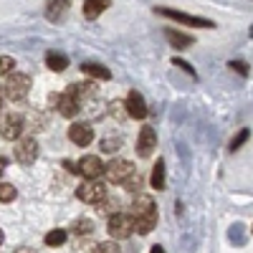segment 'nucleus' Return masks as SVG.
I'll return each mask as SVG.
<instances>
[{
  "label": "nucleus",
  "instance_id": "obj_15",
  "mask_svg": "<svg viewBox=\"0 0 253 253\" xmlns=\"http://www.w3.org/2000/svg\"><path fill=\"white\" fill-rule=\"evenodd\" d=\"M71 5V0H48V5H46V18L51 20V23H56V20H61L63 15H66Z\"/></svg>",
  "mask_w": 253,
  "mask_h": 253
},
{
  "label": "nucleus",
  "instance_id": "obj_34",
  "mask_svg": "<svg viewBox=\"0 0 253 253\" xmlns=\"http://www.w3.org/2000/svg\"><path fill=\"white\" fill-rule=\"evenodd\" d=\"M5 165H8L5 157H0V177H3V172H5Z\"/></svg>",
  "mask_w": 253,
  "mask_h": 253
},
{
  "label": "nucleus",
  "instance_id": "obj_14",
  "mask_svg": "<svg viewBox=\"0 0 253 253\" xmlns=\"http://www.w3.org/2000/svg\"><path fill=\"white\" fill-rule=\"evenodd\" d=\"M109 5H112V0H84V18L96 20Z\"/></svg>",
  "mask_w": 253,
  "mask_h": 253
},
{
  "label": "nucleus",
  "instance_id": "obj_31",
  "mask_svg": "<svg viewBox=\"0 0 253 253\" xmlns=\"http://www.w3.org/2000/svg\"><path fill=\"white\" fill-rule=\"evenodd\" d=\"M246 139H248V129H243V132H241V134H238L233 142H230V150H238V147H241Z\"/></svg>",
  "mask_w": 253,
  "mask_h": 253
},
{
  "label": "nucleus",
  "instance_id": "obj_35",
  "mask_svg": "<svg viewBox=\"0 0 253 253\" xmlns=\"http://www.w3.org/2000/svg\"><path fill=\"white\" fill-rule=\"evenodd\" d=\"M150 253H165V248H162V246H152V251H150Z\"/></svg>",
  "mask_w": 253,
  "mask_h": 253
},
{
  "label": "nucleus",
  "instance_id": "obj_22",
  "mask_svg": "<svg viewBox=\"0 0 253 253\" xmlns=\"http://www.w3.org/2000/svg\"><path fill=\"white\" fill-rule=\"evenodd\" d=\"M155 225H157V218H134V230H137L139 236L152 233Z\"/></svg>",
  "mask_w": 253,
  "mask_h": 253
},
{
  "label": "nucleus",
  "instance_id": "obj_29",
  "mask_svg": "<svg viewBox=\"0 0 253 253\" xmlns=\"http://www.w3.org/2000/svg\"><path fill=\"white\" fill-rule=\"evenodd\" d=\"M94 253H119V246L112 243V241H107V243H99V246L94 248Z\"/></svg>",
  "mask_w": 253,
  "mask_h": 253
},
{
  "label": "nucleus",
  "instance_id": "obj_13",
  "mask_svg": "<svg viewBox=\"0 0 253 253\" xmlns=\"http://www.w3.org/2000/svg\"><path fill=\"white\" fill-rule=\"evenodd\" d=\"M132 218H157V208L150 195H137L132 203Z\"/></svg>",
  "mask_w": 253,
  "mask_h": 253
},
{
  "label": "nucleus",
  "instance_id": "obj_23",
  "mask_svg": "<svg viewBox=\"0 0 253 253\" xmlns=\"http://www.w3.org/2000/svg\"><path fill=\"white\" fill-rule=\"evenodd\" d=\"M46 246H51V248H56V246H63V243H66V230H51V233H46Z\"/></svg>",
  "mask_w": 253,
  "mask_h": 253
},
{
  "label": "nucleus",
  "instance_id": "obj_24",
  "mask_svg": "<svg viewBox=\"0 0 253 253\" xmlns=\"http://www.w3.org/2000/svg\"><path fill=\"white\" fill-rule=\"evenodd\" d=\"M15 195H18V190L10 182H0V203H10L15 200Z\"/></svg>",
  "mask_w": 253,
  "mask_h": 253
},
{
  "label": "nucleus",
  "instance_id": "obj_19",
  "mask_svg": "<svg viewBox=\"0 0 253 253\" xmlns=\"http://www.w3.org/2000/svg\"><path fill=\"white\" fill-rule=\"evenodd\" d=\"M69 94H74V96L81 101V99H86V96H94V94H96V84H89V81L74 84V86L69 89Z\"/></svg>",
  "mask_w": 253,
  "mask_h": 253
},
{
  "label": "nucleus",
  "instance_id": "obj_25",
  "mask_svg": "<svg viewBox=\"0 0 253 253\" xmlns=\"http://www.w3.org/2000/svg\"><path fill=\"white\" fill-rule=\"evenodd\" d=\"M15 71V58L13 56H0V76H10Z\"/></svg>",
  "mask_w": 253,
  "mask_h": 253
},
{
  "label": "nucleus",
  "instance_id": "obj_12",
  "mask_svg": "<svg viewBox=\"0 0 253 253\" xmlns=\"http://www.w3.org/2000/svg\"><path fill=\"white\" fill-rule=\"evenodd\" d=\"M124 109H126V114L134 117V119H144V117H147V112H150V109H147L144 96H142L139 91H129V94H126Z\"/></svg>",
  "mask_w": 253,
  "mask_h": 253
},
{
  "label": "nucleus",
  "instance_id": "obj_27",
  "mask_svg": "<svg viewBox=\"0 0 253 253\" xmlns=\"http://www.w3.org/2000/svg\"><path fill=\"white\" fill-rule=\"evenodd\" d=\"M119 144H122V139H119V137H107V139H101V150L112 155V152H117V150H119Z\"/></svg>",
  "mask_w": 253,
  "mask_h": 253
},
{
  "label": "nucleus",
  "instance_id": "obj_21",
  "mask_svg": "<svg viewBox=\"0 0 253 253\" xmlns=\"http://www.w3.org/2000/svg\"><path fill=\"white\" fill-rule=\"evenodd\" d=\"M152 187L155 190H165V160L160 157L157 165L152 167Z\"/></svg>",
  "mask_w": 253,
  "mask_h": 253
},
{
  "label": "nucleus",
  "instance_id": "obj_32",
  "mask_svg": "<svg viewBox=\"0 0 253 253\" xmlns=\"http://www.w3.org/2000/svg\"><path fill=\"white\" fill-rule=\"evenodd\" d=\"M112 114H114V117H124V114H126V109H124L122 101H114V104H112Z\"/></svg>",
  "mask_w": 253,
  "mask_h": 253
},
{
  "label": "nucleus",
  "instance_id": "obj_5",
  "mask_svg": "<svg viewBox=\"0 0 253 253\" xmlns=\"http://www.w3.org/2000/svg\"><path fill=\"white\" fill-rule=\"evenodd\" d=\"M132 172H137L134 165H132L129 160H122V157H119V160H112L109 165H104V175H107L112 182H119V185L129 177Z\"/></svg>",
  "mask_w": 253,
  "mask_h": 253
},
{
  "label": "nucleus",
  "instance_id": "obj_4",
  "mask_svg": "<svg viewBox=\"0 0 253 253\" xmlns=\"http://www.w3.org/2000/svg\"><path fill=\"white\" fill-rule=\"evenodd\" d=\"M23 129H26V119L20 114H15V112H10V114H5L3 119H0V134H3L5 139H10V142H15L20 134H23Z\"/></svg>",
  "mask_w": 253,
  "mask_h": 253
},
{
  "label": "nucleus",
  "instance_id": "obj_26",
  "mask_svg": "<svg viewBox=\"0 0 253 253\" xmlns=\"http://www.w3.org/2000/svg\"><path fill=\"white\" fill-rule=\"evenodd\" d=\"M122 185H124V190H129V193H137V190L142 187V175L139 172H132Z\"/></svg>",
  "mask_w": 253,
  "mask_h": 253
},
{
  "label": "nucleus",
  "instance_id": "obj_7",
  "mask_svg": "<svg viewBox=\"0 0 253 253\" xmlns=\"http://www.w3.org/2000/svg\"><path fill=\"white\" fill-rule=\"evenodd\" d=\"M36 157H38V142L33 137L15 139V160L20 165H31V162H36Z\"/></svg>",
  "mask_w": 253,
  "mask_h": 253
},
{
  "label": "nucleus",
  "instance_id": "obj_3",
  "mask_svg": "<svg viewBox=\"0 0 253 253\" xmlns=\"http://www.w3.org/2000/svg\"><path fill=\"white\" fill-rule=\"evenodd\" d=\"M157 15H165V18H170V20H177V23H182V26L215 28L213 20H208V18H198V15H187V13H182V10H172V8H157Z\"/></svg>",
  "mask_w": 253,
  "mask_h": 253
},
{
  "label": "nucleus",
  "instance_id": "obj_38",
  "mask_svg": "<svg viewBox=\"0 0 253 253\" xmlns=\"http://www.w3.org/2000/svg\"><path fill=\"white\" fill-rule=\"evenodd\" d=\"M0 107H3V89H0Z\"/></svg>",
  "mask_w": 253,
  "mask_h": 253
},
{
  "label": "nucleus",
  "instance_id": "obj_37",
  "mask_svg": "<svg viewBox=\"0 0 253 253\" xmlns=\"http://www.w3.org/2000/svg\"><path fill=\"white\" fill-rule=\"evenodd\" d=\"M3 241H5V236H3V230H0V246H3Z\"/></svg>",
  "mask_w": 253,
  "mask_h": 253
},
{
  "label": "nucleus",
  "instance_id": "obj_18",
  "mask_svg": "<svg viewBox=\"0 0 253 253\" xmlns=\"http://www.w3.org/2000/svg\"><path fill=\"white\" fill-rule=\"evenodd\" d=\"M81 71L86 74V76H91V79H101V81L112 79V71H109L107 66H101V63H94V61H86V63L81 66Z\"/></svg>",
  "mask_w": 253,
  "mask_h": 253
},
{
  "label": "nucleus",
  "instance_id": "obj_1",
  "mask_svg": "<svg viewBox=\"0 0 253 253\" xmlns=\"http://www.w3.org/2000/svg\"><path fill=\"white\" fill-rule=\"evenodd\" d=\"M28 94H31V76L28 74H20V71H13L5 79L3 96L10 99V101H23Z\"/></svg>",
  "mask_w": 253,
  "mask_h": 253
},
{
  "label": "nucleus",
  "instance_id": "obj_36",
  "mask_svg": "<svg viewBox=\"0 0 253 253\" xmlns=\"http://www.w3.org/2000/svg\"><path fill=\"white\" fill-rule=\"evenodd\" d=\"M15 253H36V251H33V248H18Z\"/></svg>",
  "mask_w": 253,
  "mask_h": 253
},
{
  "label": "nucleus",
  "instance_id": "obj_28",
  "mask_svg": "<svg viewBox=\"0 0 253 253\" xmlns=\"http://www.w3.org/2000/svg\"><path fill=\"white\" fill-rule=\"evenodd\" d=\"M91 228H94V223L84 218V220H79V223L74 225V233H79V236H89V233H91Z\"/></svg>",
  "mask_w": 253,
  "mask_h": 253
},
{
  "label": "nucleus",
  "instance_id": "obj_10",
  "mask_svg": "<svg viewBox=\"0 0 253 253\" xmlns=\"http://www.w3.org/2000/svg\"><path fill=\"white\" fill-rule=\"evenodd\" d=\"M51 104L58 109V114H63V117H76V112H79V99L74 94H69V91L51 96Z\"/></svg>",
  "mask_w": 253,
  "mask_h": 253
},
{
  "label": "nucleus",
  "instance_id": "obj_8",
  "mask_svg": "<svg viewBox=\"0 0 253 253\" xmlns=\"http://www.w3.org/2000/svg\"><path fill=\"white\" fill-rule=\"evenodd\" d=\"M76 167H79V175H81V177H86V180H99V177L104 175V162H101L96 155L81 157Z\"/></svg>",
  "mask_w": 253,
  "mask_h": 253
},
{
  "label": "nucleus",
  "instance_id": "obj_11",
  "mask_svg": "<svg viewBox=\"0 0 253 253\" xmlns=\"http://www.w3.org/2000/svg\"><path fill=\"white\" fill-rule=\"evenodd\" d=\"M157 147V134L152 126H142L139 129V139H137V155L139 157H150Z\"/></svg>",
  "mask_w": 253,
  "mask_h": 253
},
{
  "label": "nucleus",
  "instance_id": "obj_17",
  "mask_svg": "<svg viewBox=\"0 0 253 253\" xmlns=\"http://www.w3.org/2000/svg\"><path fill=\"white\" fill-rule=\"evenodd\" d=\"M46 66H48L51 71L61 74V71H66L69 58H66V53H61V51H48V53H46Z\"/></svg>",
  "mask_w": 253,
  "mask_h": 253
},
{
  "label": "nucleus",
  "instance_id": "obj_9",
  "mask_svg": "<svg viewBox=\"0 0 253 253\" xmlns=\"http://www.w3.org/2000/svg\"><path fill=\"white\" fill-rule=\"evenodd\" d=\"M69 139L76 144V147H89L91 139H94V129H91V124L86 122H76L69 126Z\"/></svg>",
  "mask_w": 253,
  "mask_h": 253
},
{
  "label": "nucleus",
  "instance_id": "obj_20",
  "mask_svg": "<svg viewBox=\"0 0 253 253\" xmlns=\"http://www.w3.org/2000/svg\"><path fill=\"white\" fill-rule=\"evenodd\" d=\"M96 208H99V213H104V215H114V213H119V200L104 195V198L96 203Z\"/></svg>",
  "mask_w": 253,
  "mask_h": 253
},
{
  "label": "nucleus",
  "instance_id": "obj_6",
  "mask_svg": "<svg viewBox=\"0 0 253 253\" xmlns=\"http://www.w3.org/2000/svg\"><path fill=\"white\" fill-rule=\"evenodd\" d=\"M104 195H107V187H104L99 180H86V182H81L76 187V198L81 203H94L96 205Z\"/></svg>",
  "mask_w": 253,
  "mask_h": 253
},
{
  "label": "nucleus",
  "instance_id": "obj_2",
  "mask_svg": "<svg viewBox=\"0 0 253 253\" xmlns=\"http://www.w3.org/2000/svg\"><path fill=\"white\" fill-rule=\"evenodd\" d=\"M107 230H109V236L114 241H124V238H129L134 233V218L124 215V213H114V215H109Z\"/></svg>",
  "mask_w": 253,
  "mask_h": 253
},
{
  "label": "nucleus",
  "instance_id": "obj_16",
  "mask_svg": "<svg viewBox=\"0 0 253 253\" xmlns=\"http://www.w3.org/2000/svg\"><path fill=\"white\" fill-rule=\"evenodd\" d=\"M165 38L170 41V43H172L177 51H185V48L193 46V36L180 33V31H172V28H167V31H165Z\"/></svg>",
  "mask_w": 253,
  "mask_h": 253
},
{
  "label": "nucleus",
  "instance_id": "obj_30",
  "mask_svg": "<svg viewBox=\"0 0 253 253\" xmlns=\"http://www.w3.org/2000/svg\"><path fill=\"white\" fill-rule=\"evenodd\" d=\"M172 66H180L185 74H190V76H195V71H193V66H190L187 61H182V58H172Z\"/></svg>",
  "mask_w": 253,
  "mask_h": 253
},
{
  "label": "nucleus",
  "instance_id": "obj_39",
  "mask_svg": "<svg viewBox=\"0 0 253 253\" xmlns=\"http://www.w3.org/2000/svg\"><path fill=\"white\" fill-rule=\"evenodd\" d=\"M248 36H251V38H253V28H251V31H248Z\"/></svg>",
  "mask_w": 253,
  "mask_h": 253
},
{
  "label": "nucleus",
  "instance_id": "obj_33",
  "mask_svg": "<svg viewBox=\"0 0 253 253\" xmlns=\"http://www.w3.org/2000/svg\"><path fill=\"white\" fill-rule=\"evenodd\" d=\"M230 69H233V71H241V74H248V69H246L243 61H230Z\"/></svg>",
  "mask_w": 253,
  "mask_h": 253
}]
</instances>
